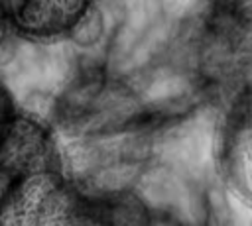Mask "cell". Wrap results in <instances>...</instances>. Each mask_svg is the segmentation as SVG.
<instances>
[{
	"label": "cell",
	"instance_id": "5",
	"mask_svg": "<svg viewBox=\"0 0 252 226\" xmlns=\"http://www.w3.org/2000/svg\"><path fill=\"white\" fill-rule=\"evenodd\" d=\"M18 116H20V110L16 106L12 92L0 83V141L8 136V132L16 124Z\"/></svg>",
	"mask_w": 252,
	"mask_h": 226
},
{
	"label": "cell",
	"instance_id": "4",
	"mask_svg": "<svg viewBox=\"0 0 252 226\" xmlns=\"http://www.w3.org/2000/svg\"><path fill=\"white\" fill-rule=\"evenodd\" d=\"M57 151L51 130L37 118L20 112L16 124L0 141V198L16 175Z\"/></svg>",
	"mask_w": 252,
	"mask_h": 226
},
{
	"label": "cell",
	"instance_id": "3",
	"mask_svg": "<svg viewBox=\"0 0 252 226\" xmlns=\"http://www.w3.org/2000/svg\"><path fill=\"white\" fill-rule=\"evenodd\" d=\"M94 0H0L10 29L32 41H57L87 20Z\"/></svg>",
	"mask_w": 252,
	"mask_h": 226
},
{
	"label": "cell",
	"instance_id": "1",
	"mask_svg": "<svg viewBox=\"0 0 252 226\" xmlns=\"http://www.w3.org/2000/svg\"><path fill=\"white\" fill-rule=\"evenodd\" d=\"M203 77L228 100L252 85V0H213L201 31Z\"/></svg>",
	"mask_w": 252,
	"mask_h": 226
},
{
	"label": "cell",
	"instance_id": "6",
	"mask_svg": "<svg viewBox=\"0 0 252 226\" xmlns=\"http://www.w3.org/2000/svg\"><path fill=\"white\" fill-rule=\"evenodd\" d=\"M8 31H12V29H10V24H8L6 14L2 10V4H0V49H2L4 41H6V37H8Z\"/></svg>",
	"mask_w": 252,
	"mask_h": 226
},
{
	"label": "cell",
	"instance_id": "2",
	"mask_svg": "<svg viewBox=\"0 0 252 226\" xmlns=\"http://www.w3.org/2000/svg\"><path fill=\"white\" fill-rule=\"evenodd\" d=\"M219 165L228 187L252 204V85L228 100L219 134Z\"/></svg>",
	"mask_w": 252,
	"mask_h": 226
}]
</instances>
